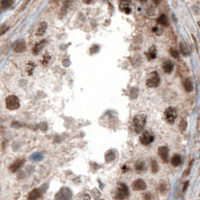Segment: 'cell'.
<instances>
[{"mask_svg":"<svg viewBox=\"0 0 200 200\" xmlns=\"http://www.w3.org/2000/svg\"><path fill=\"white\" fill-rule=\"evenodd\" d=\"M179 48H180V52L183 54L184 56H188L190 54V48L184 42H180L179 44Z\"/></svg>","mask_w":200,"mask_h":200,"instance_id":"obj_16","label":"cell"},{"mask_svg":"<svg viewBox=\"0 0 200 200\" xmlns=\"http://www.w3.org/2000/svg\"><path fill=\"white\" fill-rule=\"evenodd\" d=\"M159 83H160V77L158 73L156 71L151 72L146 80V85L148 87H150V88H155V87L159 85Z\"/></svg>","mask_w":200,"mask_h":200,"instance_id":"obj_4","label":"cell"},{"mask_svg":"<svg viewBox=\"0 0 200 200\" xmlns=\"http://www.w3.org/2000/svg\"><path fill=\"white\" fill-rule=\"evenodd\" d=\"M164 116H165V119L168 123L173 124L177 118V110L174 107H168L164 112Z\"/></svg>","mask_w":200,"mask_h":200,"instance_id":"obj_5","label":"cell"},{"mask_svg":"<svg viewBox=\"0 0 200 200\" xmlns=\"http://www.w3.org/2000/svg\"><path fill=\"white\" fill-rule=\"evenodd\" d=\"M96 200H102V199H96Z\"/></svg>","mask_w":200,"mask_h":200,"instance_id":"obj_37","label":"cell"},{"mask_svg":"<svg viewBox=\"0 0 200 200\" xmlns=\"http://www.w3.org/2000/svg\"><path fill=\"white\" fill-rule=\"evenodd\" d=\"M8 29H9V27H8V26H3V27L1 28V29H0V35L4 34Z\"/></svg>","mask_w":200,"mask_h":200,"instance_id":"obj_32","label":"cell"},{"mask_svg":"<svg viewBox=\"0 0 200 200\" xmlns=\"http://www.w3.org/2000/svg\"><path fill=\"white\" fill-rule=\"evenodd\" d=\"M179 128H180L181 132H184V131L186 130V128H187V121L186 120H184V119L181 120L180 123H179Z\"/></svg>","mask_w":200,"mask_h":200,"instance_id":"obj_24","label":"cell"},{"mask_svg":"<svg viewBox=\"0 0 200 200\" xmlns=\"http://www.w3.org/2000/svg\"><path fill=\"white\" fill-rule=\"evenodd\" d=\"M146 123V116L143 114H137L134 116L133 118V126H134V130L135 132L139 133L143 130Z\"/></svg>","mask_w":200,"mask_h":200,"instance_id":"obj_1","label":"cell"},{"mask_svg":"<svg viewBox=\"0 0 200 200\" xmlns=\"http://www.w3.org/2000/svg\"><path fill=\"white\" fill-rule=\"evenodd\" d=\"M5 105L6 108L9 110H16L20 107V100L17 96L15 95H9L5 99Z\"/></svg>","mask_w":200,"mask_h":200,"instance_id":"obj_3","label":"cell"},{"mask_svg":"<svg viewBox=\"0 0 200 200\" xmlns=\"http://www.w3.org/2000/svg\"><path fill=\"white\" fill-rule=\"evenodd\" d=\"M71 191H70L69 188L67 187H63L59 190L57 194L55 195V199L56 200H70L71 199Z\"/></svg>","mask_w":200,"mask_h":200,"instance_id":"obj_6","label":"cell"},{"mask_svg":"<svg viewBox=\"0 0 200 200\" xmlns=\"http://www.w3.org/2000/svg\"><path fill=\"white\" fill-rule=\"evenodd\" d=\"M140 142L142 143L143 145H149L151 142H153L154 140V136L153 134H151L148 131H144L142 132V134L140 135Z\"/></svg>","mask_w":200,"mask_h":200,"instance_id":"obj_7","label":"cell"},{"mask_svg":"<svg viewBox=\"0 0 200 200\" xmlns=\"http://www.w3.org/2000/svg\"><path fill=\"white\" fill-rule=\"evenodd\" d=\"M170 54L173 58H176V59H179V52L176 50L175 48H171L170 49Z\"/></svg>","mask_w":200,"mask_h":200,"instance_id":"obj_27","label":"cell"},{"mask_svg":"<svg viewBox=\"0 0 200 200\" xmlns=\"http://www.w3.org/2000/svg\"><path fill=\"white\" fill-rule=\"evenodd\" d=\"M46 43H47V41H46L45 39H44V40H41V41H39L38 43L35 44V46L33 47V50H32V51H33V53L34 54H38L40 51L43 49V47L45 46Z\"/></svg>","mask_w":200,"mask_h":200,"instance_id":"obj_15","label":"cell"},{"mask_svg":"<svg viewBox=\"0 0 200 200\" xmlns=\"http://www.w3.org/2000/svg\"><path fill=\"white\" fill-rule=\"evenodd\" d=\"M119 9H120V11H122V12H124L125 14H130L131 13L130 3H129L128 1H122V2H120Z\"/></svg>","mask_w":200,"mask_h":200,"instance_id":"obj_12","label":"cell"},{"mask_svg":"<svg viewBox=\"0 0 200 200\" xmlns=\"http://www.w3.org/2000/svg\"><path fill=\"white\" fill-rule=\"evenodd\" d=\"M144 199H145V200H152L151 194H150V193L145 194V195H144Z\"/></svg>","mask_w":200,"mask_h":200,"instance_id":"obj_33","label":"cell"},{"mask_svg":"<svg viewBox=\"0 0 200 200\" xmlns=\"http://www.w3.org/2000/svg\"><path fill=\"white\" fill-rule=\"evenodd\" d=\"M47 29V23L46 22H41L39 24L38 28H37L36 30V35L37 36H41V35H43L44 33H45Z\"/></svg>","mask_w":200,"mask_h":200,"instance_id":"obj_19","label":"cell"},{"mask_svg":"<svg viewBox=\"0 0 200 200\" xmlns=\"http://www.w3.org/2000/svg\"><path fill=\"white\" fill-rule=\"evenodd\" d=\"M82 200H90V196H89V195H87V194H84Z\"/></svg>","mask_w":200,"mask_h":200,"instance_id":"obj_35","label":"cell"},{"mask_svg":"<svg viewBox=\"0 0 200 200\" xmlns=\"http://www.w3.org/2000/svg\"><path fill=\"white\" fill-rule=\"evenodd\" d=\"M181 163H182V158H181L180 155L179 154H174L173 157L171 158V164H172L173 166L177 167V166H179Z\"/></svg>","mask_w":200,"mask_h":200,"instance_id":"obj_20","label":"cell"},{"mask_svg":"<svg viewBox=\"0 0 200 200\" xmlns=\"http://www.w3.org/2000/svg\"><path fill=\"white\" fill-rule=\"evenodd\" d=\"M151 170L153 173H156L158 172L159 168H158V164H157V162L155 161V160H152L151 161Z\"/></svg>","mask_w":200,"mask_h":200,"instance_id":"obj_26","label":"cell"},{"mask_svg":"<svg viewBox=\"0 0 200 200\" xmlns=\"http://www.w3.org/2000/svg\"><path fill=\"white\" fill-rule=\"evenodd\" d=\"M162 68H163V71L165 73H171L174 68V64L171 62L170 60H165L163 62V65H162Z\"/></svg>","mask_w":200,"mask_h":200,"instance_id":"obj_14","label":"cell"},{"mask_svg":"<svg viewBox=\"0 0 200 200\" xmlns=\"http://www.w3.org/2000/svg\"><path fill=\"white\" fill-rule=\"evenodd\" d=\"M115 159V151L114 150H108L106 152V154H105V160H106V162H112L114 161Z\"/></svg>","mask_w":200,"mask_h":200,"instance_id":"obj_22","label":"cell"},{"mask_svg":"<svg viewBox=\"0 0 200 200\" xmlns=\"http://www.w3.org/2000/svg\"><path fill=\"white\" fill-rule=\"evenodd\" d=\"M146 183L142 179H136L132 183V188L134 190H136V191H142V190L146 189Z\"/></svg>","mask_w":200,"mask_h":200,"instance_id":"obj_10","label":"cell"},{"mask_svg":"<svg viewBox=\"0 0 200 200\" xmlns=\"http://www.w3.org/2000/svg\"><path fill=\"white\" fill-rule=\"evenodd\" d=\"M168 153H169V150L166 146H160L158 148V155L164 162L168 161Z\"/></svg>","mask_w":200,"mask_h":200,"instance_id":"obj_11","label":"cell"},{"mask_svg":"<svg viewBox=\"0 0 200 200\" xmlns=\"http://www.w3.org/2000/svg\"><path fill=\"white\" fill-rule=\"evenodd\" d=\"M13 4L12 0H2L1 1V6L3 8H7V7H10Z\"/></svg>","mask_w":200,"mask_h":200,"instance_id":"obj_25","label":"cell"},{"mask_svg":"<svg viewBox=\"0 0 200 200\" xmlns=\"http://www.w3.org/2000/svg\"><path fill=\"white\" fill-rule=\"evenodd\" d=\"M135 170L137 171V172H142L143 170H145V163L142 161V160H138L137 162L135 163Z\"/></svg>","mask_w":200,"mask_h":200,"instance_id":"obj_23","label":"cell"},{"mask_svg":"<svg viewBox=\"0 0 200 200\" xmlns=\"http://www.w3.org/2000/svg\"><path fill=\"white\" fill-rule=\"evenodd\" d=\"M93 195L96 197V198H97V197L100 196V192L98 191V190H97V191H96V190H93Z\"/></svg>","mask_w":200,"mask_h":200,"instance_id":"obj_34","label":"cell"},{"mask_svg":"<svg viewBox=\"0 0 200 200\" xmlns=\"http://www.w3.org/2000/svg\"><path fill=\"white\" fill-rule=\"evenodd\" d=\"M98 50H99V46H98V45H93L92 47H91V49H90V53L94 54L96 51H98Z\"/></svg>","mask_w":200,"mask_h":200,"instance_id":"obj_29","label":"cell"},{"mask_svg":"<svg viewBox=\"0 0 200 200\" xmlns=\"http://www.w3.org/2000/svg\"><path fill=\"white\" fill-rule=\"evenodd\" d=\"M157 23L162 25V26H167V25H168V23H169L168 18H167V16L165 14H161V15L157 18Z\"/></svg>","mask_w":200,"mask_h":200,"instance_id":"obj_21","label":"cell"},{"mask_svg":"<svg viewBox=\"0 0 200 200\" xmlns=\"http://www.w3.org/2000/svg\"><path fill=\"white\" fill-rule=\"evenodd\" d=\"M147 55V58L149 60H152V59H155L157 56V50H156V47L155 46H151L149 48V50H148V52L146 53Z\"/></svg>","mask_w":200,"mask_h":200,"instance_id":"obj_18","label":"cell"},{"mask_svg":"<svg viewBox=\"0 0 200 200\" xmlns=\"http://www.w3.org/2000/svg\"><path fill=\"white\" fill-rule=\"evenodd\" d=\"M183 87H184V90L186 92H191L193 90V83H192L190 79L186 78L183 81Z\"/></svg>","mask_w":200,"mask_h":200,"instance_id":"obj_17","label":"cell"},{"mask_svg":"<svg viewBox=\"0 0 200 200\" xmlns=\"http://www.w3.org/2000/svg\"><path fill=\"white\" fill-rule=\"evenodd\" d=\"M152 31L154 32L155 34H157V35H160L162 33V30H160L158 27H154L153 29H152Z\"/></svg>","mask_w":200,"mask_h":200,"instance_id":"obj_30","label":"cell"},{"mask_svg":"<svg viewBox=\"0 0 200 200\" xmlns=\"http://www.w3.org/2000/svg\"><path fill=\"white\" fill-rule=\"evenodd\" d=\"M129 197V190L128 187L124 183H118L117 186L116 194H115V199L117 200H124Z\"/></svg>","mask_w":200,"mask_h":200,"instance_id":"obj_2","label":"cell"},{"mask_svg":"<svg viewBox=\"0 0 200 200\" xmlns=\"http://www.w3.org/2000/svg\"><path fill=\"white\" fill-rule=\"evenodd\" d=\"M25 163V160L24 159H17L15 160V161L13 162L12 164L9 167V170L11 171V172H17V170H19V169L24 165Z\"/></svg>","mask_w":200,"mask_h":200,"instance_id":"obj_9","label":"cell"},{"mask_svg":"<svg viewBox=\"0 0 200 200\" xmlns=\"http://www.w3.org/2000/svg\"><path fill=\"white\" fill-rule=\"evenodd\" d=\"M25 49H26V43H25V41L23 39L17 40L13 45V50L15 52H18V53L23 52Z\"/></svg>","mask_w":200,"mask_h":200,"instance_id":"obj_8","label":"cell"},{"mask_svg":"<svg viewBox=\"0 0 200 200\" xmlns=\"http://www.w3.org/2000/svg\"><path fill=\"white\" fill-rule=\"evenodd\" d=\"M188 184H189V182H188V181H186V182L184 183V186H183V191H185V190L187 189V187H188Z\"/></svg>","mask_w":200,"mask_h":200,"instance_id":"obj_36","label":"cell"},{"mask_svg":"<svg viewBox=\"0 0 200 200\" xmlns=\"http://www.w3.org/2000/svg\"><path fill=\"white\" fill-rule=\"evenodd\" d=\"M138 95V88H136V87H133L132 89H131L130 91V96L132 99H134V98H136Z\"/></svg>","mask_w":200,"mask_h":200,"instance_id":"obj_28","label":"cell"},{"mask_svg":"<svg viewBox=\"0 0 200 200\" xmlns=\"http://www.w3.org/2000/svg\"><path fill=\"white\" fill-rule=\"evenodd\" d=\"M40 196H41V192H40L39 189H37V188H35V189L31 190V191L29 192V194H28V200H38L40 198Z\"/></svg>","mask_w":200,"mask_h":200,"instance_id":"obj_13","label":"cell"},{"mask_svg":"<svg viewBox=\"0 0 200 200\" xmlns=\"http://www.w3.org/2000/svg\"><path fill=\"white\" fill-rule=\"evenodd\" d=\"M50 60V55H48V54H45L44 55V59H43V64H46L48 61Z\"/></svg>","mask_w":200,"mask_h":200,"instance_id":"obj_31","label":"cell"}]
</instances>
